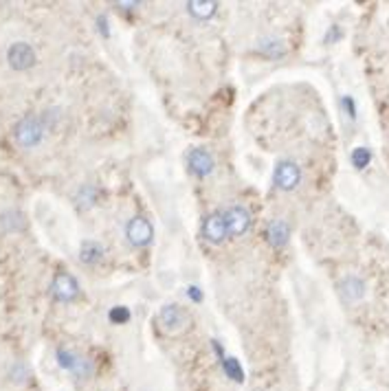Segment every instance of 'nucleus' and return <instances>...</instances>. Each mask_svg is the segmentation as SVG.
Masks as SVG:
<instances>
[{"label":"nucleus","instance_id":"1","mask_svg":"<svg viewBox=\"0 0 389 391\" xmlns=\"http://www.w3.org/2000/svg\"><path fill=\"white\" fill-rule=\"evenodd\" d=\"M42 136H44V121L38 114L22 117L14 128V139L20 148H36Z\"/></svg>","mask_w":389,"mask_h":391},{"label":"nucleus","instance_id":"2","mask_svg":"<svg viewBox=\"0 0 389 391\" xmlns=\"http://www.w3.org/2000/svg\"><path fill=\"white\" fill-rule=\"evenodd\" d=\"M55 356H58V365H60V368L66 370L70 376H75L78 380H88V378L92 376V372H95L92 363H90L86 356L75 354L73 350L60 348Z\"/></svg>","mask_w":389,"mask_h":391},{"label":"nucleus","instance_id":"3","mask_svg":"<svg viewBox=\"0 0 389 391\" xmlns=\"http://www.w3.org/2000/svg\"><path fill=\"white\" fill-rule=\"evenodd\" d=\"M159 321L163 326L165 332L169 334H178V332H185L191 323V316L185 308L176 306V304H167L161 308L159 312Z\"/></svg>","mask_w":389,"mask_h":391},{"label":"nucleus","instance_id":"4","mask_svg":"<svg viewBox=\"0 0 389 391\" xmlns=\"http://www.w3.org/2000/svg\"><path fill=\"white\" fill-rule=\"evenodd\" d=\"M152 237H154V227L145 215H134V218L128 220L126 240L132 244V247H137V249L148 247V244L152 242Z\"/></svg>","mask_w":389,"mask_h":391},{"label":"nucleus","instance_id":"5","mask_svg":"<svg viewBox=\"0 0 389 391\" xmlns=\"http://www.w3.org/2000/svg\"><path fill=\"white\" fill-rule=\"evenodd\" d=\"M273 183L282 191H293L302 183V167L295 161H279L273 174Z\"/></svg>","mask_w":389,"mask_h":391},{"label":"nucleus","instance_id":"6","mask_svg":"<svg viewBox=\"0 0 389 391\" xmlns=\"http://www.w3.org/2000/svg\"><path fill=\"white\" fill-rule=\"evenodd\" d=\"M51 295L62 304H70L80 297V284L68 273H58L51 282Z\"/></svg>","mask_w":389,"mask_h":391},{"label":"nucleus","instance_id":"7","mask_svg":"<svg viewBox=\"0 0 389 391\" xmlns=\"http://www.w3.org/2000/svg\"><path fill=\"white\" fill-rule=\"evenodd\" d=\"M223 215H225L227 233L231 237H240V235H245L251 229V213L242 205L229 207L227 211H223Z\"/></svg>","mask_w":389,"mask_h":391},{"label":"nucleus","instance_id":"8","mask_svg":"<svg viewBox=\"0 0 389 391\" xmlns=\"http://www.w3.org/2000/svg\"><path fill=\"white\" fill-rule=\"evenodd\" d=\"M7 62L14 70H27L36 64V51L27 42H16L7 51Z\"/></svg>","mask_w":389,"mask_h":391},{"label":"nucleus","instance_id":"9","mask_svg":"<svg viewBox=\"0 0 389 391\" xmlns=\"http://www.w3.org/2000/svg\"><path fill=\"white\" fill-rule=\"evenodd\" d=\"M203 237L209 244H223L229 237L223 211H213V213H209L205 218V223H203Z\"/></svg>","mask_w":389,"mask_h":391},{"label":"nucleus","instance_id":"10","mask_svg":"<svg viewBox=\"0 0 389 391\" xmlns=\"http://www.w3.org/2000/svg\"><path fill=\"white\" fill-rule=\"evenodd\" d=\"M187 165H189V169H191V174H196V176H201V178L209 176V174L213 172V167H215L213 156H211L205 148H193V150L187 154Z\"/></svg>","mask_w":389,"mask_h":391},{"label":"nucleus","instance_id":"11","mask_svg":"<svg viewBox=\"0 0 389 391\" xmlns=\"http://www.w3.org/2000/svg\"><path fill=\"white\" fill-rule=\"evenodd\" d=\"M288 237H290V227L284 220H273V223H269V227H266V240H269V244L275 249H284L288 244Z\"/></svg>","mask_w":389,"mask_h":391},{"label":"nucleus","instance_id":"12","mask_svg":"<svg viewBox=\"0 0 389 391\" xmlns=\"http://www.w3.org/2000/svg\"><path fill=\"white\" fill-rule=\"evenodd\" d=\"M185 7H187V14L196 20H209L218 11V3H213V0H189Z\"/></svg>","mask_w":389,"mask_h":391},{"label":"nucleus","instance_id":"13","mask_svg":"<svg viewBox=\"0 0 389 391\" xmlns=\"http://www.w3.org/2000/svg\"><path fill=\"white\" fill-rule=\"evenodd\" d=\"M339 290H341V297L346 301H358L363 295H366V284H363V279L350 275L341 282V286H339Z\"/></svg>","mask_w":389,"mask_h":391},{"label":"nucleus","instance_id":"14","mask_svg":"<svg viewBox=\"0 0 389 391\" xmlns=\"http://www.w3.org/2000/svg\"><path fill=\"white\" fill-rule=\"evenodd\" d=\"M104 257V247H102V242H95V240H86L82 242V247H80V259L84 264H97Z\"/></svg>","mask_w":389,"mask_h":391},{"label":"nucleus","instance_id":"15","mask_svg":"<svg viewBox=\"0 0 389 391\" xmlns=\"http://www.w3.org/2000/svg\"><path fill=\"white\" fill-rule=\"evenodd\" d=\"M220 365H223L225 374H227L231 380H238V382L245 380V372H242L238 358H233V356H223V358H220Z\"/></svg>","mask_w":389,"mask_h":391},{"label":"nucleus","instance_id":"16","mask_svg":"<svg viewBox=\"0 0 389 391\" xmlns=\"http://www.w3.org/2000/svg\"><path fill=\"white\" fill-rule=\"evenodd\" d=\"M257 51L269 58H282L286 53V44L282 40H266V42H260Z\"/></svg>","mask_w":389,"mask_h":391},{"label":"nucleus","instance_id":"17","mask_svg":"<svg viewBox=\"0 0 389 391\" xmlns=\"http://www.w3.org/2000/svg\"><path fill=\"white\" fill-rule=\"evenodd\" d=\"M350 161L356 169H366L370 163H372V152L370 148H354L352 154H350Z\"/></svg>","mask_w":389,"mask_h":391},{"label":"nucleus","instance_id":"18","mask_svg":"<svg viewBox=\"0 0 389 391\" xmlns=\"http://www.w3.org/2000/svg\"><path fill=\"white\" fill-rule=\"evenodd\" d=\"M130 310L126 308V306H114L110 312H108V319L114 323V326H124V323H128L130 321Z\"/></svg>","mask_w":389,"mask_h":391},{"label":"nucleus","instance_id":"19","mask_svg":"<svg viewBox=\"0 0 389 391\" xmlns=\"http://www.w3.org/2000/svg\"><path fill=\"white\" fill-rule=\"evenodd\" d=\"M341 106H343V110L348 112L350 119H356V106H354V100H352L350 95L343 97V100H341Z\"/></svg>","mask_w":389,"mask_h":391},{"label":"nucleus","instance_id":"20","mask_svg":"<svg viewBox=\"0 0 389 391\" xmlns=\"http://www.w3.org/2000/svg\"><path fill=\"white\" fill-rule=\"evenodd\" d=\"M187 295H189L193 301H196V304H198V301H203V292H201L196 286H189V288H187Z\"/></svg>","mask_w":389,"mask_h":391},{"label":"nucleus","instance_id":"21","mask_svg":"<svg viewBox=\"0 0 389 391\" xmlns=\"http://www.w3.org/2000/svg\"><path fill=\"white\" fill-rule=\"evenodd\" d=\"M97 24H100V31H102L104 36H108V29H106V27H108V22H106V18H104V16L97 18Z\"/></svg>","mask_w":389,"mask_h":391},{"label":"nucleus","instance_id":"22","mask_svg":"<svg viewBox=\"0 0 389 391\" xmlns=\"http://www.w3.org/2000/svg\"><path fill=\"white\" fill-rule=\"evenodd\" d=\"M339 38H341V31H339V29L334 27V29H330V33H328V38H326V40L330 42V40H339Z\"/></svg>","mask_w":389,"mask_h":391}]
</instances>
